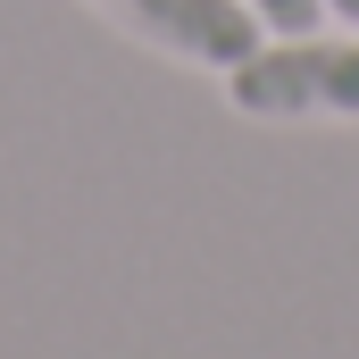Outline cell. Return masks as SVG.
I'll return each instance as SVG.
<instances>
[{
    "mask_svg": "<svg viewBox=\"0 0 359 359\" xmlns=\"http://www.w3.org/2000/svg\"><path fill=\"white\" fill-rule=\"evenodd\" d=\"M217 84L243 117H343V126H359V34H268Z\"/></svg>",
    "mask_w": 359,
    "mask_h": 359,
    "instance_id": "obj_1",
    "label": "cell"
},
{
    "mask_svg": "<svg viewBox=\"0 0 359 359\" xmlns=\"http://www.w3.org/2000/svg\"><path fill=\"white\" fill-rule=\"evenodd\" d=\"M92 8H100L109 25H126L134 42L168 50L184 67H209V76L243 67V59L268 42V25H259L251 0H92Z\"/></svg>",
    "mask_w": 359,
    "mask_h": 359,
    "instance_id": "obj_2",
    "label": "cell"
},
{
    "mask_svg": "<svg viewBox=\"0 0 359 359\" xmlns=\"http://www.w3.org/2000/svg\"><path fill=\"white\" fill-rule=\"evenodd\" d=\"M268 34H318L326 25V0H251Z\"/></svg>",
    "mask_w": 359,
    "mask_h": 359,
    "instance_id": "obj_3",
    "label": "cell"
},
{
    "mask_svg": "<svg viewBox=\"0 0 359 359\" xmlns=\"http://www.w3.org/2000/svg\"><path fill=\"white\" fill-rule=\"evenodd\" d=\"M326 17H343V25H359V0H326Z\"/></svg>",
    "mask_w": 359,
    "mask_h": 359,
    "instance_id": "obj_4",
    "label": "cell"
}]
</instances>
